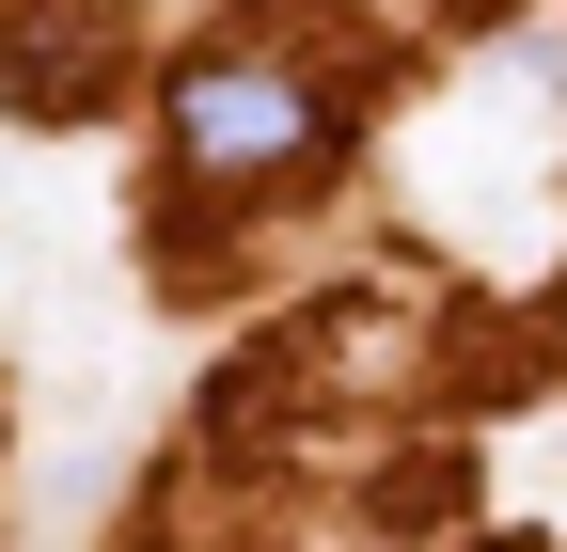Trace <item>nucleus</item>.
Wrapping results in <instances>:
<instances>
[{"label": "nucleus", "mask_w": 567, "mask_h": 552, "mask_svg": "<svg viewBox=\"0 0 567 552\" xmlns=\"http://www.w3.org/2000/svg\"><path fill=\"white\" fill-rule=\"evenodd\" d=\"M95 95H111V17L95 0H17V17H0V111L80 126Z\"/></svg>", "instance_id": "f03ea898"}, {"label": "nucleus", "mask_w": 567, "mask_h": 552, "mask_svg": "<svg viewBox=\"0 0 567 552\" xmlns=\"http://www.w3.org/2000/svg\"><path fill=\"white\" fill-rule=\"evenodd\" d=\"M174 159L205 190H268V174H316L331 159V95L300 63H252V48H205L174 63Z\"/></svg>", "instance_id": "f257e3e1"}]
</instances>
